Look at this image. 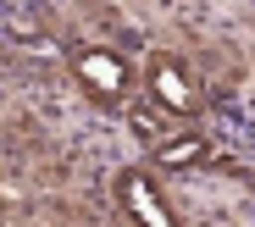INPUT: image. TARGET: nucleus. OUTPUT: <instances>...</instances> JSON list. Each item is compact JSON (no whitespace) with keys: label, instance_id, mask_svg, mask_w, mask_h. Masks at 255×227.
I'll return each instance as SVG.
<instances>
[{"label":"nucleus","instance_id":"1","mask_svg":"<svg viewBox=\"0 0 255 227\" xmlns=\"http://www.w3.org/2000/svg\"><path fill=\"white\" fill-rule=\"evenodd\" d=\"M72 72H78V83L89 89V95H100V100H122L128 89H133L128 61L111 56V50H78V56H72Z\"/></svg>","mask_w":255,"mask_h":227},{"label":"nucleus","instance_id":"2","mask_svg":"<svg viewBox=\"0 0 255 227\" xmlns=\"http://www.w3.org/2000/svg\"><path fill=\"white\" fill-rule=\"evenodd\" d=\"M122 205L133 211L139 227H178L172 211H166V200L155 194V183H150L144 172H122Z\"/></svg>","mask_w":255,"mask_h":227},{"label":"nucleus","instance_id":"3","mask_svg":"<svg viewBox=\"0 0 255 227\" xmlns=\"http://www.w3.org/2000/svg\"><path fill=\"white\" fill-rule=\"evenodd\" d=\"M150 95H155V106H166L172 116H189V111H194V89H189V78L178 72V61H166V56L150 61Z\"/></svg>","mask_w":255,"mask_h":227},{"label":"nucleus","instance_id":"4","mask_svg":"<svg viewBox=\"0 0 255 227\" xmlns=\"http://www.w3.org/2000/svg\"><path fill=\"white\" fill-rule=\"evenodd\" d=\"M200 155H205V139H200V133H183V139L155 144V161H161V166H189V161H200Z\"/></svg>","mask_w":255,"mask_h":227},{"label":"nucleus","instance_id":"5","mask_svg":"<svg viewBox=\"0 0 255 227\" xmlns=\"http://www.w3.org/2000/svg\"><path fill=\"white\" fill-rule=\"evenodd\" d=\"M166 111V106H161ZM155 106H133V111H128V122H133V133H139V139L144 144H166V116H161Z\"/></svg>","mask_w":255,"mask_h":227}]
</instances>
